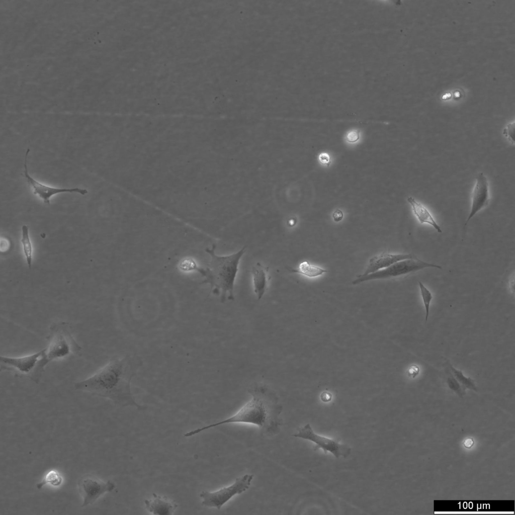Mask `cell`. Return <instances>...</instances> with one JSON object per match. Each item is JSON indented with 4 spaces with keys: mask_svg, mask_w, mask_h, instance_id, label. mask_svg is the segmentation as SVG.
Wrapping results in <instances>:
<instances>
[{
    "mask_svg": "<svg viewBox=\"0 0 515 515\" xmlns=\"http://www.w3.org/2000/svg\"><path fill=\"white\" fill-rule=\"evenodd\" d=\"M29 151L30 149H27L25 154L24 164V170L23 176L27 184L33 189L34 194L38 195L45 204L50 205V198L54 195L59 193H78L81 195H84L88 193L87 190L79 188L68 189L50 187L43 184L33 179L30 176L27 167V157Z\"/></svg>",
    "mask_w": 515,
    "mask_h": 515,
    "instance_id": "10",
    "label": "cell"
},
{
    "mask_svg": "<svg viewBox=\"0 0 515 515\" xmlns=\"http://www.w3.org/2000/svg\"><path fill=\"white\" fill-rule=\"evenodd\" d=\"M62 482V478L60 474L55 470L49 471L45 476L44 479L37 485V488L40 489L44 485L49 483L53 486H58Z\"/></svg>",
    "mask_w": 515,
    "mask_h": 515,
    "instance_id": "20",
    "label": "cell"
},
{
    "mask_svg": "<svg viewBox=\"0 0 515 515\" xmlns=\"http://www.w3.org/2000/svg\"><path fill=\"white\" fill-rule=\"evenodd\" d=\"M252 474H244L236 478L234 483L213 492L203 491L200 494L202 504L208 507L220 509L231 498L247 490L253 478Z\"/></svg>",
    "mask_w": 515,
    "mask_h": 515,
    "instance_id": "6",
    "label": "cell"
},
{
    "mask_svg": "<svg viewBox=\"0 0 515 515\" xmlns=\"http://www.w3.org/2000/svg\"><path fill=\"white\" fill-rule=\"evenodd\" d=\"M473 443L474 442H473V440L472 439H468L464 441V445H465V446L466 447L470 448V447H471L472 446V445L473 444Z\"/></svg>",
    "mask_w": 515,
    "mask_h": 515,
    "instance_id": "29",
    "label": "cell"
},
{
    "mask_svg": "<svg viewBox=\"0 0 515 515\" xmlns=\"http://www.w3.org/2000/svg\"><path fill=\"white\" fill-rule=\"evenodd\" d=\"M407 200L411 205L414 214L421 224H427L433 226L438 233L442 232L441 227L436 222L434 218L426 207L421 203L417 202L412 197H408Z\"/></svg>",
    "mask_w": 515,
    "mask_h": 515,
    "instance_id": "15",
    "label": "cell"
},
{
    "mask_svg": "<svg viewBox=\"0 0 515 515\" xmlns=\"http://www.w3.org/2000/svg\"><path fill=\"white\" fill-rule=\"evenodd\" d=\"M254 292L257 299L262 298L268 287L270 275L269 268L258 262L251 270Z\"/></svg>",
    "mask_w": 515,
    "mask_h": 515,
    "instance_id": "14",
    "label": "cell"
},
{
    "mask_svg": "<svg viewBox=\"0 0 515 515\" xmlns=\"http://www.w3.org/2000/svg\"><path fill=\"white\" fill-rule=\"evenodd\" d=\"M449 372V375L447 377V384L448 387L458 395L461 396H463L465 393L466 389L459 383L450 370Z\"/></svg>",
    "mask_w": 515,
    "mask_h": 515,
    "instance_id": "21",
    "label": "cell"
},
{
    "mask_svg": "<svg viewBox=\"0 0 515 515\" xmlns=\"http://www.w3.org/2000/svg\"><path fill=\"white\" fill-rule=\"evenodd\" d=\"M503 134L512 144L514 143V122L508 124L503 130Z\"/></svg>",
    "mask_w": 515,
    "mask_h": 515,
    "instance_id": "22",
    "label": "cell"
},
{
    "mask_svg": "<svg viewBox=\"0 0 515 515\" xmlns=\"http://www.w3.org/2000/svg\"><path fill=\"white\" fill-rule=\"evenodd\" d=\"M418 285L425 308V318L426 322L428 317L430 304L433 299V295L431 291L421 282H418Z\"/></svg>",
    "mask_w": 515,
    "mask_h": 515,
    "instance_id": "19",
    "label": "cell"
},
{
    "mask_svg": "<svg viewBox=\"0 0 515 515\" xmlns=\"http://www.w3.org/2000/svg\"><path fill=\"white\" fill-rule=\"evenodd\" d=\"M318 160L321 164L326 166H329L331 163L330 156L325 152H323L319 154Z\"/></svg>",
    "mask_w": 515,
    "mask_h": 515,
    "instance_id": "24",
    "label": "cell"
},
{
    "mask_svg": "<svg viewBox=\"0 0 515 515\" xmlns=\"http://www.w3.org/2000/svg\"><path fill=\"white\" fill-rule=\"evenodd\" d=\"M138 364L134 357L113 358L92 376L76 382L74 388L109 399L122 407L143 410L146 407L137 403L131 390V380Z\"/></svg>",
    "mask_w": 515,
    "mask_h": 515,
    "instance_id": "1",
    "label": "cell"
},
{
    "mask_svg": "<svg viewBox=\"0 0 515 515\" xmlns=\"http://www.w3.org/2000/svg\"><path fill=\"white\" fill-rule=\"evenodd\" d=\"M287 269L291 273L299 274L309 278L316 277L327 272V270L311 265L307 261L301 262L297 268L288 267Z\"/></svg>",
    "mask_w": 515,
    "mask_h": 515,
    "instance_id": "16",
    "label": "cell"
},
{
    "mask_svg": "<svg viewBox=\"0 0 515 515\" xmlns=\"http://www.w3.org/2000/svg\"><path fill=\"white\" fill-rule=\"evenodd\" d=\"M47 340V346L39 363V370L43 373L51 362L80 355L82 348L72 335L67 322L53 323L49 327Z\"/></svg>",
    "mask_w": 515,
    "mask_h": 515,
    "instance_id": "4",
    "label": "cell"
},
{
    "mask_svg": "<svg viewBox=\"0 0 515 515\" xmlns=\"http://www.w3.org/2000/svg\"><path fill=\"white\" fill-rule=\"evenodd\" d=\"M344 217L342 212L339 209H336L332 214V218L335 222L340 221Z\"/></svg>",
    "mask_w": 515,
    "mask_h": 515,
    "instance_id": "25",
    "label": "cell"
},
{
    "mask_svg": "<svg viewBox=\"0 0 515 515\" xmlns=\"http://www.w3.org/2000/svg\"><path fill=\"white\" fill-rule=\"evenodd\" d=\"M321 399L324 402L329 401L331 399L332 395L327 392H323L320 396Z\"/></svg>",
    "mask_w": 515,
    "mask_h": 515,
    "instance_id": "26",
    "label": "cell"
},
{
    "mask_svg": "<svg viewBox=\"0 0 515 515\" xmlns=\"http://www.w3.org/2000/svg\"><path fill=\"white\" fill-rule=\"evenodd\" d=\"M44 353V349L21 357L1 356V371L11 372L16 376L26 377L34 382L39 362Z\"/></svg>",
    "mask_w": 515,
    "mask_h": 515,
    "instance_id": "7",
    "label": "cell"
},
{
    "mask_svg": "<svg viewBox=\"0 0 515 515\" xmlns=\"http://www.w3.org/2000/svg\"><path fill=\"white\" fill-rule=\"evenodd\" d=\"M448 368L453 376L465 389L477 391V387L473 379L465 376L461 371L454 368L449 363H448Z\"/></svg>",
    "mask_w": 515,
    "mask_h": 515,
    "instance_id": "17",
    "label": "cell"
},
{
    "mask_svg": "<svg viewBox=\"0 0 515 515\" xmlns=\"http://www.w3.org/2000/svg\"><path fill=\"white\" fill-rule=\"evenodd\" d=\"M146 510L153 514L171 515L178 507L174 501L165 496L153 493L152 497L144 501Z\"/></svg>",
    "mask_w": 515,
    "mask_h": 515,
    "instance_id": "13",
    "label": "cell"
},
{
    "mask_svg": "<svg viewBox=\"0 0 515 515\" xmlns=\"http://www.w3.org/2000/svg\"><path fill=\"white\" fill-rule=\"evenodd\" d=\"M471 199L470 212L464 226L489 203L488 183L487 178L482 172L479 173L476 177V183L472 192Z\"/></svg>",
    "mask_w": 515,
    "mask_h": 515,
    "instance_id": "11",
    "label": "cell"
},
{
    "mask_svg": "<svg viewBox=\"0 0 515 515\" xmlns=\"http://www.w3.org/2000/svg\"><path fill=\"white\" fill-rule=\"evenodd\" d=\"M21 242L23 244V251L26 256L27 263L29 269L31 268L32 260V247L30 241L28 227L23 225L22 228Z\"/></svg>",
    "mask_w": 515,
    "mask_h": 515,
    "instance_id": "18",
    "label": "cell"
},
{
    "mask_svg": "<svg viewBox=\"0 0 515 515\" xmlns=\"http://www.w3.org/2000/svg\"><path fill=\"white\" fill-rule=\"evenodd\" d=\"M427 268L442 269V267L441 266L428 263L414 257L412 259L398 262L387 268L366 276L359 275L357 277V278L356 279L352 281V284L353 285H357L370 280L397 277Z\"/></svg>",
    "mask_w": 515,
    "mask_h": 515,
    "instance_id": "5",
    "label": "cell"
},
{
    "mask_svg": "<svg viewBox=\"0 0 515 515\" xmlns=\"http://www.w3.org/2000/svg\"><path fill=\"white\" fill-rule=\"evenodd\" d=\"M246 246L235 253L220 256L215 253L216 245L205 250L210 256V261L205 268L193 265V270L197 271L204 278L202 283L208 284L213 293L220 295V301L224 303L226 299L234 300V286L238 271L239 261L246 250Z\"/></svg>",
    "mask_w": 515,
    "mask_h": 515,
    "instance_id": "3",
    "label": "cell"
},
{
    "mask_svg": "<svg viewBox=\"0 0 515 515\" xmlns=\"http://www.w3.org/2000/svg\"><path fill=\"white\" fill-rule=\"evenodd\" d=\"M360 131L352 130L347 134L346 140L349 143H354L360 139Z\"/></svg>",
    "mask_w": 515,
    "mask_h": 515,
    "instance_id": "23",
    "label": "cell"
},
{
    "mask_svg": "<svg viewBox=\"0 0 515 515\" xmlns=\"http://www.w3.org/2000/svg\"><path fill=\"white\" fill-rule=\"evenodd\" d=\"M115 484L110 480L103 481L91 475H86L78 482L79 492L83 498L81 507L93 503L107 492L113 491Z\"/></svg>",
    "mask_w": 515,
    "mask_h": 515,
    "instance_id": "9",
    "label": "cell"
},
{
    "mask_svg": "<svg viewBox=\"0 0 515 515\" xmlns=\"http://www.w3.org/2000/svg\"><path fill=\"white\" fill-rule=\"evenodd\" d=\"M293 436L314 442L316 445L313 448V450L316 451L318 449H322L325 453L327 452H329L336 458H338L340 456L346 458L351 452V449L347 445L340 444L335 440L328 439L316 434L309 423L299 428L298 432L293 434Z\"/></svg>",
    "mask_w": 515,
    "mask_h": 515,
    "instance_id": "8",
    "label": "cell"
},
{
    "mask_svg": "<svg viewBox=\"0 0 515 515\" xmlns=\"http://www.w3.org/2000/svg\"><path fill=\"white\" fill-rule=\"evenodd\" d=\"M417 372V368H416L415 366H411L408 370V373L409 375H415L416 373Z\"/></svg>",
    "mask_w": 515,
    "mask_h": 515,
    "instance_id": "27",
    "label": "cell"
},
{
    "mask_svg": "<svg viewBox=\"0 0 515 515\" xmlns=\"http://www.w3.org/2000/svg\"><path fill=\"white\" fill-rule=\"evenodd\" d=\"M251 399L232 416L223 420L198 428L185 433L190 437L211 428L233 423H245L257 425L262 435L268 437L279 434L283 424L280 416L283 406L277 394L262 383L251 386L248 390Z\"/></svg>",
    "mask_w": 515,
    "mask_h": 515,
    "instance_id": "2",
    "label": "cell"
},
{
    "mask_svg": "<svg viewBox=\"0 0 515 515\" xmlns=\"http://www.w3.org/2000/svg\"><path fill=\"white\" fill-rule=\"evenodd\" d=\"M514 275H513L512 277L510 279L508 282V287L510 292H514Z\"/></svg>",
    "mask_w": 515,
    "mask_h": 515,
    "instance_id": "28",
    "label": "cell"
},
{
    "mask_svg": "<svg viewBox=\"0 0 515 515\" xmlns=\"http://www.w3.org/2000/svg\"><path fill=\"white\" fill-rule=\"evenodd\" d=\"M414 258L411 254H391L383 253L374 256L370 259L368 267L365 273L362 275L366 276L371 273L388 267L398 262Z\"/></svg>",
    "mask_w": 515,
    "mask_h": 515,
    "instance_id": "12",
    "label": "cell"
}]
</instances>
